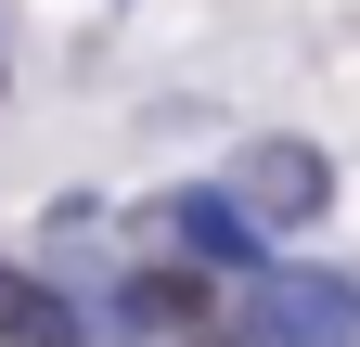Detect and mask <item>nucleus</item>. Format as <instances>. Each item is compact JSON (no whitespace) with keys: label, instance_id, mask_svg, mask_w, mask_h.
I'll return each mask as SVG.
<instances>
[{"label":"nucleus","instance_id":"obj_1","mask_svg":"<svg viewBox=\"0 0 360 347\" xmlns=\"http://www.w3.org/2000/svg\"><path fill=\"white\" fill-rule=\"evenodd\" d=\"M347 334H360L347 270H257L245 283V347H347Z\"/></svg>","mask_w":360,"mask_h":347},{"label":"nucleus","instance_id":"obj_2","mask_svg":"<svg viewBox=\"0 0 360 347\" xmlns=\"http://www.w3.org/2000/svg\"><path fill=\"white\" fill-rule=\"evenodd\" d=\"M232 193H245V219H257V232H296V219H322V193H335V167L309 155V142H257Z\"/></svg>","mask_w":360,"mask_h":347},{"label":"nucleus","instance_id":"obj_3","mask_svg":"<svg viewBox=\"0 0 360 347\" xmlns=\"http://www.w3.org/2000/svg\"><path fill=\"white\" fill-rule=\"evenodd\" d=\"M103 322L142 334V347H155V334H206V283H193V270H142V283L103 296Z\"/></svg>","mask_w":360,"mask_h":347},{"label":"nucleus","instance_id":"obj_4","mask_svg":"<svg viewBox=\"0 0 360 347\" xmlns=\"http://www.w3.org/2000/svg\"><path fill=\"white\" fill-rule=\"evenodd\" d=\"M167 232H180V257H219V270H245V257H257L245 193H167Z\"/></svg>","mask_w":360,"mask_h":347},{"label":"nucleus","instance_id":"obj_5","mask_svg":"<svg viewBox=\"0 0 360 347\" xmlns=\"http://www.w3.org/2000/svg\"><path fill=\"white\" fill-rule=\"evenodd\" d=\"M0 334H13V347H77L90 322L65 309L52 283H26V270H0Z\"/></svg>","mask_w":360,"mask_h":347},{"label":"nucleus","instance_id":"obj_6","mask_svg":"<svg viewBox=\"0 0 360 347\" xmlns=\"http://www.w3.org/2000/svg\"><path fill=\"white\" fill-rule=\"evenodd\" d=\"M180 347H232V334H180Z\"/></svg>","mask_w":360,"mask_h":347}]
</instances>
